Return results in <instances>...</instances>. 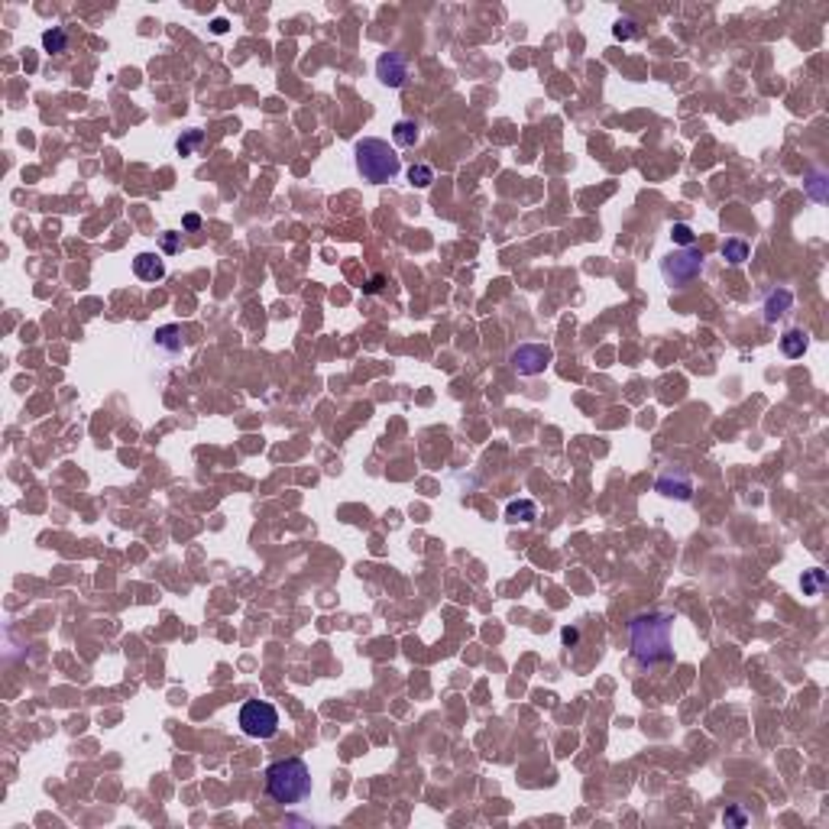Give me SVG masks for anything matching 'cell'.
I'll return each mask as SVG.
<instances>
[{
    "mask_svg": "<svg viewBox=\"0 0 829 829\" xmlns=\"http://www.w3.org/2000/svg\"><path fill=\"white\" fill-rule=\"evenodd\" d=\"M674 622L677 615L668 609H648L629 622V648L631 658L651 668L674 661Z\"/></svg>",
    "mask_w": 829,
    "mask_h": 829,
    "instance_id": "6da1fadb",
    "label": "cell"
},
{
    "mask_svg": "<svg viewBox=\"0 0 829 829\" xmlns=\"http://www.w3.org/2000/svg\"><path fill=\"white\" fill-rule=\"evenodd\" d=\"M266 794L282 807L302 803L311 794V768L302 758H282L266 768Z\"/></svg>",
    "mask_w": 829,
    "mask_h": 829,
    "instance_id": "7a4b0ae2",
    "label": "cell"
},
{
    "mask_svg": "<svg viewBox=\"0 0 829 829\" xmlns=\"http://www.w3.org/2000/svg\"><path fill=\"white\" fill-rule=\"evenodd\" d=\"M357 169L367 182L383 185V182H392L402 172V159L386 140L367 136V140L357 143Z\"/></svg>",
    "mask_w": 829,
    "mask_h": 829,
    "instance_id": "3957f363",
    "label": "cell"
},
{
    "mask_svg": "<svg viewBox=\"0 0 829 829\" xmlns=\"http://www.w3.org/2000/svg\"><path fill=\"white\" fill-rule=\"evenodd\" d=\"M700 273H703V250H697V246L674 250L670 256L661 259V275H664L670 285H687V282H693Z\"/></svg>",
    "mask_w": 829,
    "mask_h": 829,
    "instance_id": "277c9868",
    "label": "cell"
},
{
    "mask_svg": "<svg viewBox=\"0 0 829 829\" xmlns=\"http://www.w3.org/2000/svg\"><path fill=\"white\" fill-rule=\"evenodd\" d=\"M240 729L250 739H273L279 732V713L266 700H250L240 709Z\"/></svg>",
    "mask_w": 829,
    "mask_h": 829,
    "instance_id": "5b68a950",
    "label": "cell"
},
{
    "mask_svg": "<svg viewBox=\"0 0 829 829\" xmlns=\"http://www.w3.org/2000/svg\"><path fill=\"white\" fill-rule=\"evenodd\" d=\"M551 360H554V350L545 347V344H522V347H515L509 353V363L518 376H538V373H545V369L551 367Z\"/></svg>",
    "mask_w": 829,
    "mask_h": 829,
    "instance_id": "8992f818",
    "label": "cell"
},
{
    "mask_svg": "<svg viewBox=\"0 0 829 829\" xmlns=\"http://www.w3.org/2000/svg\"><path fill=\"white\" fill-rule=\"evenodd\" d=\"M376 75L386 88H402L408 78V58L402 52H386L376 62Z\"/></svg>",
    "mask_w": 829,
    "mask_h": 829,
    "instance_id": "52a82bcc",
    "label": "cell"
},
{
    "mask_svg": "<svg viewBox=\"0 0 829 829\" xmlns=\"http://www.w3.org/2000/svg\"><path fill=\"white\" fill-rule=\"evenodd\" d=\"M658 492L661 496H670V499L687 502L693 496V483H690L687 473H664L658 480Z\"/></svg>",
    "mask_w": 829,
    "mask_h": 829,
    "instance_id": "ba28073f",
    "label": "cell"
},
{
    "mask_svg": "<svg viewBox=\"0 0 829 829\" xmlns=\"http://www.w3.org/2000/svg\"><path fill=\"white\" fill-rule=\"evenodd\" d=\"M133 273H136V279H143V282H159L162 275H166V263H162L159 253H140L133 259Z\"/></svg>",
    "mask_w": 829,
    "mask_h": 829,
    "instance_id": "9c48e42d",
    "label": "cell"
},
{
    "mask_svg": "<svg viewBox=\"0 0 829 829\" xmlns=\"http://www.w3.org/2000/svg\"><path fill=\"white\" fill-rule=\"evenodd\" d=\"M152 344L175 357V353H182V347H185V344H182V328L179 324H166V328H159L152 334Z\"/></svg>",
    "mask_w": 829,
    "mask_h": 829,
    "instance_id": "30bf717a",
    "label": "cell"
},
{
    "mask_svg": "<svg viewBox=\"0 0 829 829\" xmlns=\"http://www.w3.org/2000/svg\"><path fill=\"white\" fill-rule=\"evenodd\" d=\"M791 305H794V295L787 289H774L768 295V302H764V321H778Z\"/></svg>",
    "mask_w": 829,
    "mask_h": 829,
    "instance_id": "8fae6325",
    "label": "cell"
},
{
    "mask_svg": "<svg viewBox=\"0 0 829 829\" xmlns=\"http://www.w3.org/2000/svg\"><path fill=\"white\" fill-rule=\"evenodd\" d=\"M781 350H784V357H787V360L803 357V353H807V334H803V330H797V328L787 330V334L781 337Z\"/></svg>",
    "mask_w": 829,
    "mask_h": 829,
    "instance_id": "7c38bea8",
    "label": "cell"
},
{
    "mask_svg": "<svg viewBox=\"0 0 829 829\" xmlns=\"http://www.w3.org/2000/svg\"><path fill=\"white\" fill-rule=\"evenodd\" d=\"M506 518H509V522H522V525H528V522H535L538 518V506L531 499H515V502H509Z\"/></svg>",
    "mask_w": 829,
    "mask_h": 829,
    "instance_id": "4fadbf2b",
    "label": "cell"
},
{
    "mask_svg": "<svg viewBox=\"0 0 829 829\" xmlns=\"http://www.w3.org/2000/svg\"><path fill=\"white\" fill-rule=\"evenodd\" d=\"M42 46H46V52H65L68 49V33L65 26H52L42 33Z\"/></svg>",
    "mask_w": 829,
    "mask_h": 829,
    "instance_id": "5bb4252c",
    "label": "cell"
},
{
    "mask_svg": "<svg viewBox=\"0 0 829 829\" xmlns=\"http://www.w3.org/2000/svg\"><path fill=\"white\" fill-rule=\"evenodd\" d=\"M723 259L725 263H732V266H739V263H745L748 259V243L745 240H725L723 243Z\"/></svg>",
    "mask_w": 829,
    "mask_h": 829,
    "instance_id": "9a60e30c",
    "label": "cell"
},
{
    "mask_svg": "<svg viewBox=\"0 0 829 829\" xmlns=\"http://www.w3.org/2000/svg\"><path fill=\"white\" fill-rule=\"evenodd\" d=\"M392 136H396L399 146H414L418 143V123L414 120H399L392 127Z\"/></svg>",
    "mask_w": 829,
    "mask_h": 829,
    "instance_id": "2e32d148",
    "label": "cell"
},
{
    "mask_svg": "<svg viewBox=\"0 0 829 829\" xmlns=\"http://www.w3.org/2000/svg\"><path fill=\"white\" fill-rule=\"evenodd\" d=\"M408 182H412V185H418V188H428V185L434 182V169H431V166H424V162H418V166H412V169H408Z\"/></svg>",
    "mask_w": 829,
    "mask_h": 829,
    "instance_id": "e0dca14e",
    "label": "cell"
},
{
    "mask_svg": "<svg viewBox=\"0 0 829 829\" xmlns=\"http://www.w3.org/2000/svg\"><path fill=\"white\" fill-rule=\"evenodd\" d=\"M201 143H204V133H201V130H188V133H182V136H179V143H175V146H179V152H182V156H191V152L198 150Z\"/></svg>",
    "mask_w": 829,
    "mask_h": 829,
    "instance_id": "ac0fdd59",
    "label": "cell"
},
{
    "mask_svg": "<svg viewBox=\"0 0 829 829\" xmlns=\"http://www.w3.org/2000/svg\"><path fill=\"white\" fill-rule=\"evenodd\" d=\"M613 36H615V39H622V42H629V39H638V26H635V19H629V17L615 19Z\"/></svg>",
    "mask_w": 829,
    "mask_h": 829,
    "instance_id": "d6986e66",
    "label": "cell"
},
{
    "mask_svg": "<svg viewBox=\"0 0 829 829\" xmlns=\"http://www.w3.org/2000/svg\"><path fill=\"white\" fill-rule=\"evenodd\" d=\"M670 236H674V243H680V246H693V240H697V234L690 230V224H674L670 227Z\"/></svg>",
    "mask_w": 829,
    "mask_h": 829,
    "instance_id": "ffe728a7",
    "label": "cell"
},
{
    "mask_svg": "<svg viewBox=\"0 0 829 829\" xmlns=\"http://www.w3.org/2000/svg\"><path fill=\"white\" fill-rule=\"evenodd\" d=\"M823 583H826L823 570H810V574H803V593H820Z\"/></svg>",
    "mask_w": 829,
    "mask_h": 829,
    "instance_id": "44dd1931",
    "label": "cell"
},
{
    "mask_svg": "<svg viewBox=\"0 0 829 829\" xmlns=\"http://www.w3.org/2000/svg\"><path fill=\"white\" fill-rule=\"evenodd\" d=\"M823 179H826L823 172H813L810 182H807V191H810V198H813V201H823V198H826V191H823Z\"/></svg>",
    "mask_w": 829,
    "mask_h": 829,
    "instance_id": "7402d4cb",
    "label": "cell"
},
{
    "mask_svg": "<svg viewBox=\"0 0 829 829\" xmlns=\"http://www.w3.org/2000/svg\"><path fill=\"white\" fill-rule=\"evenodd\" d=\"M162 250H166V253H179V250H182L179 234H172V230H169V234H162Z\"/></svg>",
    "mask_w": 829,
    "mask_h": 829,
    "instance_id": "603a6c76",
    "label": "cell"
},
{
    "mask_svg": "<svg viewBox=\"0 0 829 829\" xmlns=\"http://www.w3.org/2000/svg\"><path fill=\"white\" fill-rule=\"evenodd\" d=\"M182 224L188 227V230H198V227H201V217H198V214H185V220H182Z\"/></svg>",
    "mask_w": 829,
    "mask_h": 829,
    "instance_id": "cb8c5ba5",
    "label": "cell"
},
{
    "mask_svg": "<svg viewBox=\"0 0 829 829\" xmlns=\"http://www.w3.org/2000/svg\"><path fill=\"white\" fill-rule=\"evenodd\" d=\"M561 635H564V645H577V638H580V635H577V629H564Z\"/></svg>",
    "mask_w": 829,
    "mask_h": 829,
    "instance_id": "d4e9b609",
    "label": "cell"
},
{
    "mask_svg": "<svg viewBox=\"0 0 829 829\" xmlns=\"http://www.w3.org/2000/svg\"><path fill=\"white\" fill-rule=\"evenodd\" d=\"M379 285H383V275H376V279H373V282H369V285H367V292H376V289H379Z\"/></svg>",
    "mask_w": 829,
    "mask_h": 829,
    "instance_id": "484cf974",
    "label": "cell"
}]
</instances>
